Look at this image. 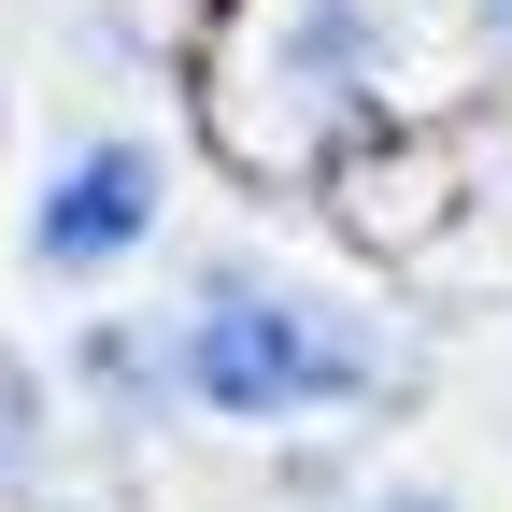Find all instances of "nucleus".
I'll return each mask as SVG.
<instances>
[{
  "label": "nucleus",
  "mask_w": 512,
  "mask_h": 512,
  "mask_svg": "<svg viewBox=\"0 0 512 512\" xmlns=\"http://www.w3.org/2000/svg\"><path fill=\"white\" fill-rule=\"evenodd\" d=\"M484 15H498V29H512V0H484Z\"/></svg>",
  "instance_id": "5"
},
{
  "label": "nucleus",
  "mask_w": 512,
  "mask_h": 512,
  "mask_svg": "<svg viewBox=\"0 0 512 512\" xmlns=\"http://www.w3.org/2000/svg\"><path fill=\"white\" fill-rule=\"evenodd\" d=\"M29 413H43V399H29V370H15V356H0V470H29V441H43Z\"/></svg>",
  "instance_id": "3"
},
{
  "label": "nucleus",
  "mask_w": 512,
  "mask_h": 512,
  "mask_svg": "<svg viewBox=\"0 0 512 512\" xmlns=\"http://www.w3.org/2000/svg\"><path fill=\"white\" fill-rule=\"evenodd\" d=\"M384 356L356 328H328V299H299V285H256V271H214L200 313H185V342H171V384L200 413L228 427H285V413H328L356 399Z\"/></svg>",
  "instance_id": "1"
},
{
  "label": "nucleus",
  "mask_w": 512,
  "mask_h": 512,
  "mask_svg": "<svg viewBox=\"0 0 512 512\" xmlns=\"http://www.w3.org/2000/svg\"><path fill=\"white\" fill-rule=\"evenodd\" d=\"M157 185H171V171H157V143H86L72 171L43 185L29 256H43V271H114V256L157 228Z\"/></svg>",
  "instance_id": "2"
},
{
  "label": "nucleus",
  "mask_w": 512,
  "mask_h": 512,
  "mask_svg": "<svg viewBox=\"0 0 512 512\" xmlns=\"http://www.w3.org/2000/svg\"><path fill=\"white\" fill-rule=\"evenodd\" d=\"M370 512H456V498H370Z\"/></svg>",
  "instance_id": "4"
}]
</instances>
